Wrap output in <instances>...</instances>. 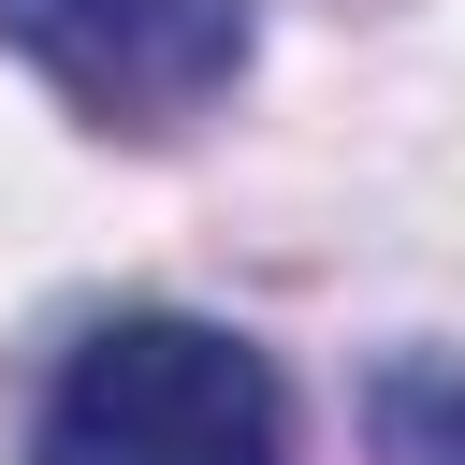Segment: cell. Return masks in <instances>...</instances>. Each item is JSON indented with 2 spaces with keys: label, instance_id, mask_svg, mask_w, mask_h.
Returning <instances> with one entry per match:
<instances>
[{
  "label": "cell",
  "instance_id": "1",
  "mask_svg": "<svg viewBox=\"0 0 465 465\" xmlns=\"http://www.w3.org/2000/svg\"><path fill=\"white\" fill-rule=\"evenodd\" d=\"M29 465H291V392L232 320H87L29 407Z\"/></svg>",
  "mask_w": 465,
  "mask_h": 465
},
{
  "label": "cell",
  "instance_id": "2",
  "mask_svg": "<svg viewBox=\"0 0 465 465\" xmlns=\"http://www.w3.org/2000/svg\"><path fill=\"white\" fill-rule=\"evenodd\" d=\"M0 44L102 131H189L247 73V0H0Z\"/></svg>",
  "mask_w": 465,
  "mask_h": 465
},
{
  "label": "cell",
  "instance_id": "3",
  "mask_svg": "<svg viewBox=\"0 0 465 465\" xmlns=\"http://www.w3.org/2000/svg\"><path fill=\"white\" fill-rule=\"evenodd\" d=\"M378 465H465V363H378Z\"/></svg>",
  "mask_w": 465,
  "mask_h": 465
}]
</instances>
